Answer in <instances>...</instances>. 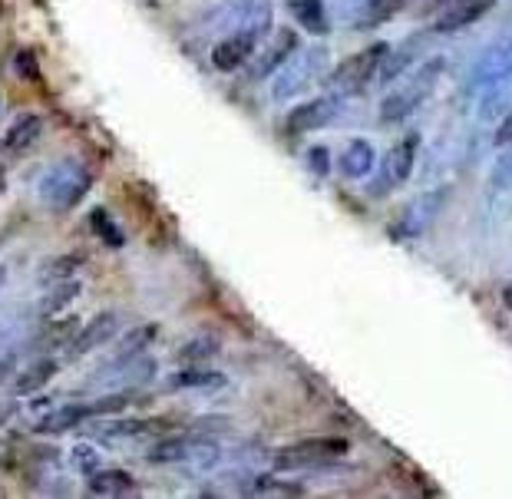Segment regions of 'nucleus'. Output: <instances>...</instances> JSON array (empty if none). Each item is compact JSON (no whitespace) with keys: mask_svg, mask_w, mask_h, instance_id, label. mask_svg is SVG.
I'll return each instance as SVG.
<instances>
[{"mask_svg":"<svg viewBox=\"0 0 512 499\" xmlns=\"http://www.w3.org/2000/svg\"><path fill=\"white\" fill-rule=\"evenodd\" d=\"M440 73H443V57H433L427 63H420V67L413 70L397 90H390L384 96V103H380V123L394 126V123H403V119H410L423 106V100L433 93Z\"/></svg>","mask_w":512,"mask_h":499,"instance_id":"1","label":"nucleus"},{"mask_svg":"<svg viewBox=\"0 0 512 499\" xmlns=\"http://www.w3.org/2000/svg\"><path fill=\"white\" fill-rule=\"evenodd\" d=\"M222 30H258L265 34L271 27V0H228L212 14Z\"/></svg>","mask_w":512,"mask_h":499,"instance_id":"9","label":"nucleus"},{"mask_svg":"<svg viewBox=\"0 0 512 499\" xmlns=\"http://www.w3.org/2000/svg\"><path fill=\"white\" fill-rule=\"evenodd\" d=\"M222 384V374L215 371H202V367H189L172 377V387H219Z\"/></svg>","mask_w":512,"mask_h":499,"instance_id":"28","label":"nucleus"},{"mask_svg":"<svg viewBox=\"0 0 512 499\" xmlns=\"http://www.w3.org/2000/svg\"><path fill=\"white\" fill-rule=\"evenodd\" d=\"M417 149H420V136L417 133L397 139V143L387 149L384 162H380V176L370 182L367 192L370 195H387L394 186H403V182L410 179V172H413V159H417Z\"/></svg>","mask_w":512,"mask_h":499,"instance_id":"7","label":"nucleus"},{"mask_svg":"<svg viewBox=\"0 0 512 499\" xmlns=\"http://www.w3.org/2000/svg\"><path fill=\"white\" fill-rule=\"evenodd\" d=\"M446 199H450V189L440 186V189H427L420 195H413V199L403 205V212L397 215L394 222V238H400V242H410V238H420L423 232L430 229L433 222L440 219L443 205Z\"/></svg>","mask_w":512,"mask_h":499,"instance_id":"6","label":"nucleus"},{"mask_svg":"<svg viewBox=\"0 0 512 499\" xmlns=\"http://www.w3.org/2000/svg\"><path fill=\"white\" fill-rule=\"evenodd\" d=\"M90 229H93L96 235H100L103 242L110 245V248H119V245L126 242V238H123V232L116 229V225H113V219H110V215H106L103 209H93V215H90Z\"/></svg>","mask_w":512,"mask_h":499,"instance_id":"26","label":"nucleus"},{"mask_svg":"<svg viewBox=\"0 0 512 499\" xmlns=\"http://www.w3.org/2000/svg\"><path fill=\"white\" fill-rule=\"evenodd\" d=\"M377 149L370 139H351L344 149H341V156H337V169H341V176L347 179H367L370 172L377 169Z\"/></svg>","mask_w":512,"mask_h":499,"instance_id":"16","label":"nucleus"},{"mask_svg":"<svg viewBox=\"0 0 512 499\" xmlns=\"http://www.w3.org/2000/svg\"><path fill=\"white\" fill-rule=\"evenodd\" d=\"M493 143L499 146V149H506V146H512V110L503 116V123H499V129H496V136H493Z\"/></svg>","mask_w":512,"mask_h":499,"instance_id":"36","label":"nucleus"},{"mask_svg":"<svg viewBox=\"0 0 512 499\" xmlns=\"http://www.w3.org/2000/svg\"><path fill=\"white\" fill-rule=\"evenodd\" d=\"M258 40H261L258 30H235V34H225L212 47V67L215 70H225V73L245 67V63L255 57Z\"/></svg>","mask_w":512,"mask_h":499,"instance_id":"12","label":"nucleus"},{"mask_svg":"<svg viewBox=\"0 0 512 499\" xmlns=\"http://www.w3.org/2000/svg\"><path fill=\"white\" fill-rule=\"evenodd\" d=\"M90 182H93V176L83 166H76V162H57V166H53L47 176L40 179L37 192L57 212H67V209H73V205L83 199L86 189H90Z\"/></svg>","mask_w":512,"mask_h":499,"instance_id":"5","label":"nucleus"},{"mask_svg":"<svg viewBox=\"0 0 512 499\" xmlns=\"http://www.w3.org/2000/svg\"><path fill=\"white\" fill-rule=\"evenodd\" d=\"M294 20L314 37L328 34V10H324V0H288Z\"/></svg>","mask_w":512,"mask_h":499,"instance_id":"21","label":"nucleus"},{"mask_svg":"<svg viewBox=\"0 0 512 499\" xmlns=\"http://www.w3.org/2000/svg\"><path fill=\"white\" fill-rule=\"evenodd\" d=\"M4 281H7V268H0V288H4Z\"/></svg>","mask_w":512,"mask_h":499,"instance_id":"43","label":"nucleus"},{"mask_svg":"<svg viewBox=\"0 0 512 499\" xmlns=\"http://www.w3.org/2000/svg\"><path fill=\"white\" fill-rule=\"evenodd\" d=\"M93 417V407L90 404H70V407H60V410H53V414H47L40 423H37V433H63V430H73V427H80L83 420H90Z\"/></svg>","mask_w":512,"mask_h":499,"instance_id":"22","label":"nucleus"},{"mask_svg":"<svg viewBox=\"0 0 512 499\" xmlns=\"http://www.w3.org/2000/svg\"><path fill=\"white\" fill-rule=\"evenodd\" d=\"M509 70H512V30L503 37H496L483 53H479V60L473 63V73H470L473 90L483 93L486 86L503 80Z\"/></svg>","mask_w":512,"mask_h":499,"instance_id":"10","label":"nucleus"},{"mask_svg":"<svg viewBox=\"0 0 512 499\" xmlns=\"http://www.w3.org/2000/svg\"><path fill=\"white\" fill-rule=\"evenodd\" d=\"M156 334H159L156 324H143V328L126 331L123 341H119V347H116V354L110 357V364H106V367H126V364H133L136 357H143L146 347L156 341Z\"/></svg>","mask_w":512,"mask_h":499,"instance_id":"20","label":"nucleus"},{"mask_svg":"<svg viewBox=\"0 0 512 499\" xmlns=\"http://www.w3.org/2000/svg\"><path fill=\"white\" fill-rule=\"evenodd\" d=\"M341 4H344V14H347V17H351V14H354V10H357V7H361V4H364V0H341Z\"/></svg>","mask_w":512,"mask_h":499,"instance_id":"38","label":"nucleus"},{"mask_svg":"<svg viewBox=\"0 0 512 499\" xmlns=\"http://www.w3.org/2000/svg\"><path fill=\"white\" fill-rule=\"evenodd\" d=\"M410 4H413V14L417 17H430V14L437 17L446 4H453V0H410Z\"/></svg>","mask_w":512,"mask_h":499,"instance_id":"34","label":"nucleus"},{"mask_svg":"<svg viewBox=\"0 0 512 499\" xmlns=\"http://www.w3.org/2000/svg\"><path fill=\"white\" fill-rule=\"evenodd\" d=\"M387 50H390V43H370V47L351 53V57H344L331 70V77H328L331 93H357V90H364V86L377 77V70H380V63H384Z\"/></svg>","mask_w":512,"mask_h":499,"instance_id":"4","label":"nucleus"},{"mask_svg":"<svg viewBox=\"0 0 512 499\" xmlns=\"http://www.w3.org/2000/svg\"><path fill=\"white\" fill-rule=\"evenodd\" d=\"M417 57H420V37L400 43V47H390L384 63H380V70H377V80L380 83H397L400 77H407L410 67L417 63Z\"/></svg>","mask_w":512,"mask_h":499,"instance_id":"19","label":"nucleus"},{"mask_svg":"<svg viewBox=\"0 0 512 499\" xmlns=\"http://www.w3.org/2000/svg\"><path fill=\"white\" fill-rule=\"evenodd\" d=\"M7 371H10V361L0 364V381H4V377H7Z\"/></svg>","mask_w":512,"mask_h":499,"instance_id":"41","label":"nucleus"},{"mask_svg":"<svg viewBox=\"0 0 512 499\" xmlns=\"http://www.w3.org/2000/svg\"><path fill=\"white\" fill-rule=\"evenodd\" d=\"M499 0H453L446 4L430 24V34H460V30L473 27L476 20H483Z\"/></svg>","mask_w":512,"mask_h":499,"instance_id":"11","label":"nucleus"},{"mask_svg":"<svg viewBox=\"0 0 512 499\" xmlns=\"http://www.w3.org/2000/svg\"><path fill=\"white\" fill-rule=\"evenodd\" d=\"M40 133H43V119L40 116H34V113L20 116L17 123L7 129V136L0 139V153H4V156L27 153V149L40 139Z\"/></svg>","mask_w":512,"mask_h":499,"instance_id":"18","label":"nucleus"},{"mask_svg":"<svg viewBox=\"0 0 512 499\" xmlns=\"http://www.w3.org/2000/svg\"><path fill=\"white\" fill-rule=\"evenodd\" d=\"M324 63H328V50L321 47H304V50H294L291 57L281 63V70L271 77V96L278 103L294 100L298 93H304L308 86L321 77Z\"/></svg>","mask_w":512,"mask_h":499,"instance_id":"2","label":"nucleus"},{"mask_svg":"<svg viewBox=\"0 0 512 499\" xmlns=\"http://www.w3.org/2000/svg\"><path fill=\"white\" fill-rule=\"evenodd\" d=\"M133 490H136V480L126 470L90 473V493H96V496H123V493H133Z\"/></svg>","mask_w":512,"mask_h":499,"instance_id":"24","label":"nucleus"},{"mask_svg":"<svg viewBox=\"0 0 512 499\" xmlns=\"http://www.w3.org/2000/svg\"><path fill=\"white\" fill-rule=\"evenodd\" d=\"M503 305H506V308L512 311V281H509V285L503 288Z\"/></svg>","mask_w":512,"mask_h":499,"instance_id":"39","label":"nucleus"},{"mask_svg":"<svg viewBox=\"0 0 512 499\" xmlns=\"http://www.w3.org/2000/svg\"><path fill=\"white\" fill-rule=\"evenodd\" d=\"M116 331H119V314H116V311L96 314V318H93L90 324H86V328L73 338V344H70V357H83V354L96 351V347H103L106 341L113 338Z\"/></svg>","mask_w":512,"mask_h":499,"instance_id":"15","label":"nucleus"},{"mask_svg":"<svg viewBox=\"0 0 512 499\" xmlns=\"http://www.w3.org/2000/svg\"><path fill=\"white\" fill-rule=\"evenodd\" d=\"M73 463H76V470H83L86 476L100 470V457H96V450L86 447V443H80V447L73 450Z\"/></svg>","mask_w":512,"mask_h":499,"instance_id":"33","label":"nucleus"},{"mask_svg":"<svg viewBox=\"0 0 512 499\" xmlns=\"http://www.w3.org/2000/svg\"><path fill=\"white\" fill-rule=\"evenodd\" d=\"M133 400H136V394L123 390V394H110V397L96 400V404H90V407H93V417H103V414H119V410H126Z\"/></svg>","mask_w":512,"mask_h":499,"instance_id":"31","label":"nucleus"},{"mask_svg":"<svg viewBox=\"0 0 512 499\" xmlns=\"http://www.w3.org/2000/svg\"><path fill=\"white\" fill-rule=\"evenodd\" d=\"M0 460H4V457H0Z\"/></svg>","mask_w":512,"mask_h":499,"instance_id":"44","label":"nucleus"},{"mask_svg":"<svg viewBox=\"0 0 512 499\" xmlns=\"http://www.w3.org/2000/svg\"><path fill=\"white\" fill-rule=\"evenodd\" d=\"M76 334H80V321H76V318H63V321H53L50 328L40 334L37 344H43L47 351H57V347L73 344Z\"/></svg>","mask_w":512,"mask_h":499,"instance_id":"25","label":"nucleus"},{"mask_svg":"<svg viewBox=\"0 0 512 499\" xmlns=\"http://www.w3.org/2000/svg\"><path fill=\"white\" fill-rule=\"evenodd\" d=\"M403 7H410V0H364V4L347 17V24L354 30H377V27H384L387 20H394Z\"/></svg>","mask_w":512,"mask_h":499,"instance_id":"17","label":"nucleus"},{"mask_svg":"<svg viewBox=\"0 0 512 499\" xmlns=\"http://www.w3.org/2000/svg\"><path fill=\"white\" fill-rule=\"evenodd\" d=\"M4 189H7V176H4V169H0V195H4Z\"/></svg>","mask_w":512,"mask_h":499,"instance_id":"42","label":"nucleus"},{"mask_svg":"<svg viewBox=\"0 0 512 499\" xmlns=\"http://www.w3.org/2000/svg\"><path fill=\"white\" fill-rule=\"evenodd\" d=\"M199 457L215 460V443L199 440V437H172L149 453L152 463H185V460H199Z\"/></svg>","mask_w":512,"mask_h":499,"instance_id":"13","label":"nucleus"},{"mask_svg":"<svg viewBox=\"0 0 512 499\" xmlns=\"http://www.w3.org/2000/svg\"><path fill=\"white\" fill-rule=\"evenodd\" d=\"M57 371H60V364L53 361V357H40L37 364H30L27 371L14 381V394H17V397L34 394V390H40L43 384H50L53 377H57Z\"/></svg>","mask_w":512,"mask_h":499,"instance_id":"23","label":"nucleus"},{"mask_svg":"<svg viewBox=\"0 0 512 499\" xmlns=\"http://www.w3.org/2000/svg\"><path fill=\"white\" fill-rule=\"evenodd\" d=\"M17 70H20V77L40 83V70H37V63H34V53H20V57H17Z\"/></svg>","mask_w":512,"mask_h":499,"instance_id":"35","label":"nucleus"},{"mask_svg":"<svg viewBox=\"0 0 512 499\" xmlns=\"http://www.w3.org/2000/svg\"><path fill=\"white\" fill-rule=\"evenodd\" d=\"M351 453V443L344 437H308L275 453V470H311V466H328Z\"/></svg>","mask_w":512,"mask_h":499,"instance_id":"3","label":"nucleus"},{"mask_svg":"<svg viewBox=\"0 0 512 499\" xmlns=\"http://www.w3.org/2000/svg\"><path fill=\"white\" fill-rule=\"evenodd\" d=\"M341 100H344V93H331V96H318V100L294 106L285 119V133L304 136V133H314V129L331 126L337 119V113H341Z\"/></svg>","mask_w":512,"mask_h":499,"instance_id":"8","label":"nucleus"},{"mask_svg":"<svg viewBox=\"0 0 512 499\" xmlns=\"http://www.w3.org/2000/svg\"><path fill=\"white\" fill-rule=\"evenodd\" d=\"M489 182H493V192H509L512 189V149L499 156L493 172H489Z\"/></svg>","mask_w":512,"mask_h":499,"instance_id":"30","label":"nucleus"},{"mask_svg":"<svg viewBox=\"0 0 512 499\" xmlns=\"http://www.w3.org/2000/svg\"><path fill=\"white\" fill-rule=\"evenodd\" d=\"M298 50V34L288 27H278V37L271 40V47L261 53V57H252L255 60V67H252V77L255 80H268V77H275V73L281 70V63H285L291 53Z\"/></svg>","mask_w":512,"mask_h":499,"instance_id":"14","label":"nucleus"},{"mask_svg":"<svg viewBox=\"0 0 512 499\" xmlns=\"http://www.w3.org/2000/svg\"><path fill=\"white\" fill-rule=\"evenodd\" d=\"M215 354H219V341L215 338H195L179 351L182 361H205V357H215Z\"/></svg>","mask_w":512,"mask_h":499,"instance_id":"29","label":"nucleus"},{"mask_svg":"<svg viewBox=\"0 0 512 499\" xmlns=\"http://www.w3.org/2000/svg\"><path fill=\"white\" fill-rule=\"evenodd\" d=\"M80 295V285H76V281H63L60 288H53L47 298H43V314H57V311H63L70 305V301Z\"/></svg>","mask_w":512,"mask_h":499,"instance_id":"27","label":"nucleus"},{"mask_svg":"<svg viewBox=\"0 0 512 499\" xmlns=\"http://www.w3.org/2000/svg\"><path fill=\"white\" fill-rule=\"evenodd\" d=\"M10 417H14V407H10V404H7V407H0V423H7Z\"/></svg>","mask_w":512,"mask_h":499,"instance_id":"40","label":"nucleus"},{"mask_svg":"<svg viewBox=\"0 0 512 499\" xmlns=\"http://www.w3.org/2000/svg\"><path fill=\"white\" fill-rule=\"evenodd\" d=\"M308 156H311V169L314 172H321V176H324V172H331V166H328V159H331L328 149H311Z\"/></svg>","mask_w":512,"mask_h":499,"instance_id":"37","label":"nucleus"},{"mask_svg":"<svg viewBox=\"0 0 512 499\" xmlns=\"http://www.w3.org/2000/svg\"><path fill=\"white\" fill-rule=\"evenodd\" d=\"M80 265H83V255H80V252H70V255L57 258V262L50 265L47 275H50V278H63V281H67V278H70L73 271L80 268Z\"/></svg>","mask_w":512,"mask_h":499,"instance_id":"32","label":"nucleus"}]
</instances>
